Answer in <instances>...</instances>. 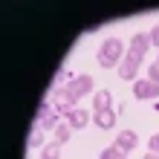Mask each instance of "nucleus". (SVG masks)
Instances as JSON below:
<instances>
[{"label": "nucleus", "mask_w": 159, "mask_h": 159, "mask_svg": "<svg viewBox=\"0 0 159 159\" xmlns=\"http://www.w3.org/2000/svg\"><path fill=\"white\" fill-rule=\"evenodd\" d=\"M98 159H125V151H119V148L113 145V148H104Z\"/></svg>", "instance_id": "nucleus-14"}, {"label": "nucleus", "mask_w": 159, "mask_h": 159, "mask_svg": "<svg viewBox=\"0 0 159 159\" xmlns=\"http://www.w3.org/2000/svg\"><path fill=\"white\" fill-rule=\"evenodd\" d=\"M38 125H41L43 130H55V127L61 125V121H58V113H49V116H43V119H38Z\"/></svg>", "instance_id": "nucleus-13"}, {"label": "nucleus", "mask_w": 159, "mask_h": 159, "mask_svg": "<svg viewBox=\"0 0 159 159\" xmlns=\"http://www.w3.org/2000/svg\"><path fill=\"white\" fill-rule=\"evenodd\" d=\"M90 90H93V78H90V75H75V78H70V81L58 90V98L67 101V104H75V101H78L81 96H87Z\"/></svg>", "instance_id": "nucleus-1"}, {"label": "nucleus", "mask_w": 159, "mask_h": 159, "mask_svg": "<svg viewBox=\"0 0 159 159\" xmlns=\"http://www.w3.org/2000/svg\"><path fill=\"white\" fill-rule=\"evenodd\" d=\"M93 121H96L101 130H110V127L116 125V113H113V107H110V110H101V113H93Z\"/></svg>", "instance_id": "nucleus-8"}, {"label": "nucleus", "mask_w": 159, "mask_h": 159, "mask_svg": "<svg viewBox=\"0 0 159 159\" xmlns=\"http://www.w3.org/2000/svg\"><path fill=\"white\" fill-rule=\"evenodd\" d=\"M148 78H151L153 84H159V64H153V67H148Z\"/></svg>", "instance_id": "nucleus-15"}, {"label": "nucleus", "mask_w": 159, "mask_h": 159, "mask_svg": "<svg viewBox=\"0 0 159 159\" xmlns=\"http://www.w3.org/2000/svg\"><path fill=\"white\" fill-rule=\"evenodd\" d=\"M43 145V127L35 121V130H32V136H29V148H41Z\"/></svg>", "instance_id": "nucleus-12"}, {"label": "nucleus", "mask_w": 159, "mask_h": 159, "mask_svg": "<svg viewBox=\"0 0 159 159\" xmlns=\"http://www.w3.org/2000/svg\"><path fill=\"white\" fill-rule=\"evenodd\" d=\"M148 46H151V32H136L133 38H130V46H127V55H133V58H145Z\"/></svg>", "instance_id": "nucleus-3"}, {"label": "nucleus", "mask_w": 159, "mask_h": 159, "mask_svg": "<svg viewBox=\"0 0 159 159\" xmlns=\"http://www.w3.org/2000/svg\"><path fill=\"white\" fill-rule=\"evenodd\" d=\"M151 43H156V46H159V23L151 29Z\"/></svg>", "instance_id": "nucleus-17"}, {"label": "nucleus", "mask_w": 159, "mask_h": 159, "mask_svg": "<svg viewBox=\"0 0 159 159\" xmlns=\"http://www.w3.org/2000/svg\"><path fill=\"white\" fill-rule=\"evenodd\" d=\"M121 52H125V43H121L119 38H107L104 43H101V49H98V64L107 67V70H113V67L121 64Z\"/></svg>", "instance_id": "nucleus-2"}, {"label": "nucleus", "mask_w": 159, "mask_h": 159, "mask_svg": "<svg viewBox=\"0 0 159 159\" xmlns=\"http://www.w3.org/2000/svg\"><path fill=\"white\" fill-rule=\"evenodd\" d=\"M156 64H159V58H156Z\"/></svg>", "instance_id": "nucleus-19"}, {"label": "nucleus", "mask_w": 159, "mask_h": 159, "mask_svg": "<svg viewBox=\"0 0 159 159\" xmlns=\"http://www.w3.org/2000/svg\"><path fill=\"white\" fill-rule=\"evenodd\" d=\"M61 148L58 142H49V145H43V159H61Z\"/></svg>", "instance_id": "nucleus-11"}, {"label": "nucleus", "mask_w": 159, "mask_h": 159, "mask_svg": "<svg viewBox=\"0 0 159 159\" xmlns=\"http://www.w3.org/2000/svg\"><path fill=\"white\" fill-rule=\"evenodd\" d=\"M133 96L136 98H159V84H153L151 78H142L133 84Z\"/></svg>", "instance_id": "nucleus-4"}, {"label": "nucleus", "mask_w": 159, "mask_h": 159, "mask_svg": "<svg viewBox=\"0 0 159 159\" xmlns=\"http://www.w3.org/2000/svg\"><path fill=\"white\" fill-rule=\"evenodd\" d=\"M110 93L107 90H98L96 96H93V110H96V113H101V110H110Z\"/></svg>", "instance_id": "nucleus-9"}, {"label": "nucleus", "mask_w": 159, "mask_h": 159, "mask_svg": "<svg viewBox=\"0 0 159 159\" xmlns=\"http://www.w3.org/2000/svg\"><path fill=\"white\" fill-rule=\"evenodd\" d=\"M136 142H139V139H136V133H133V130H121V133L116 136V148H119V151H133V148H136Z\"/></svg>", "instance_id": "nucleus-7"}, {"label": "nucleus", "mask_w": 159, "mask_h": 159, "mask_svg": "<svg viewBox=\"0 0 159 159\" xmlns=\"http://www.w3.org/2000/svg\"><path fill=\"white\" fill-rule=\"evenodd\" d=\"M142 159H159V153H153V151H151V153H145Z\"/></svg>", "instance_id": "nucleus-18"}, {"label": "nucleus", "mask_w": 159, "mask_h": 159, "mask_svg": "<svg viewBox=\"0 0 159 159\" xmlns=\"http://www.w3.org/2000/svg\"><path fill=\"white\" fill-rule=\"evenodd\" d=\"M142 67V58H133V55H125L119 64V75L125 78V81H133L136 78V70Z\"/></svg>", "instance_id": "nucleus-5"}, {"label": "nucleus", "mask_w": 159, "mask_h": 159, "mask_svg": "<svg viewBox=\"0 0 159 159\" xmlns=\"http://www.w3.org/2000/svg\"><path fill=\"white\" fill-rule=\"evenodd\" d=\"M67 121H70V127H72V130H81V127H87V121H90V110L72 107V110H70V116H67Z\"/></svg>", "instance_id": "nucleus-6"}, {"label": "nucleus", "mask_w": 159, "mask_h": 159, "mask_svg": "<svg viewBox=\"0 0 159 159\" xmlns=\"http://www.w3.org/2000/svg\"><path fill=\"white\" fill-rule=\"evenodd\" d=\"M70 139H72V127L70 125H58V127H55V142H58V145H67Z\"/></svg>", "instance_id": "nucleus-10"}, {"label": "nucleus", "mask_w": 159, "mask_h": 159, "mask_svg": "<svg viewBox=\"0 0 159 159\" xmlns=\"http://www.w3.org/2000/svg\"><path fill=\"white\" fill-rule=\"evenodd\" d=\"M151 151H153V153H159V133H153V136H151Z\"/></svg>", "instance_id": "nucleus-16"}]
</instances>
